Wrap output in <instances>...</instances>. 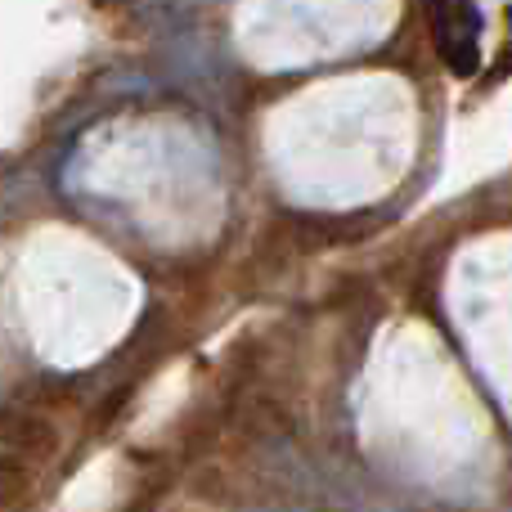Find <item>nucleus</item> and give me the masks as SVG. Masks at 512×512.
<instances>
[{"label":"nucleus","instance_id":"nucleus-1","mask_svg":"<svg viewBox=\"0 0 512 512\" xmlns=\"http://www.w3.org/2000/svg\"><path fill=\"white\" fill-rule=\"evenodd\" d=\"M436 14V41L454 72L477 68V9L468 0H432Z\"/></svg>","mask_w":512,"mask_h":512},{"label":"nucleus","instance_id":"nucleus-2","mask_svg":"<svg viewBox=\"0 0 512 512\" xmlns=\"http://www.w3.org/2000/svg\"><path fill=\"white\" fill-rule=\"evenodd\" d=\"M27 495V472L14 468L9 459H0V504H14Z\"/></svg>","mask_w":512,"mask_h":512}]
</instances>
